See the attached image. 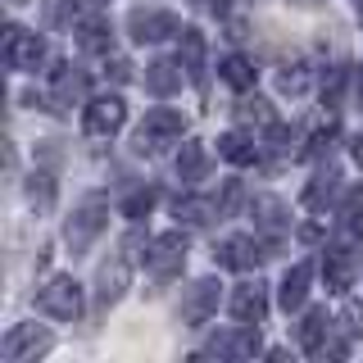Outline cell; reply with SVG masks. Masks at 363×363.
I'll list each match as a JSON object with an SVG mask.
<instances>
[{"instance_id": "cell-1", "label": "cell", "mask_w": 363, "mask_h": 363, "mask_svg": "<svg viewBox=\"0 0 363 363\" xmlns=\"http://www.w3.org/2000/svg\"><path fill=\"white\" fill-rule=\"evenodd\" d=\"M186 232H159L150 236V250H145V268H150L155 281H173L186 268Z\"/></svg>"}, {"instance_id": "cell-2", "label": "cell", "mask_w": 363, "mask_h": 363, "mask_svg": "<svg viewBox=\"0 0 363 363\" xmlns=\"http://www.w3.org/2000/svg\"><path fill=\"white\" fill-rule=\"evenodd\" d=\"M182 132H186V118H182L177 109H150L145 123L136 128V150L155 155V150H164V145L182 141Z\"/></svg>"}, {"instance_id": "cell-3", "label": "cell", "mask_w": 363, "mask_h": 363, "mask_svg": "<svg viewBox=\"0 0 363 363\" xmlns=\"http://www.w3.org/2000/svg\"><path fill=\"white\" fill-rule=\"evenodd\" d=\"M37 309L60 318V323H77V318H82V286H77L73 277H50L37 291Z\"/></svg>"}, {"instance_id": "cell-4", "label": "cell", "mask_w": 363, "mask_h": 363, "mask_svg": "<svg viewBox=\"0 0 363 363\" xmlns=\"http://www.w3.org/2000/svg\"><path fill=\"white\" fill-rule=\"evenodd\" d=\"M363 268V245L359 241H345V245H332L323 255V277H327V291L332 295H345L354 286V272Z\"/></svg>"}, {"instance_id": "cell-5", "label": "cell", "mask_w": 363, "mask_h": 363, "mask_svg": "<svg viewBox=\"0 0 363 363\" xmlns=\"http://www.w3.org/2000/svg\"><path fill=\"white\" fill-rule=\"evenodd\" d=\"M268 250H277V241L264 245V241H255V236H227V241L213 245V264L236 268V272H250V268H259L268 259Z\"/></svg>"}, {"instance_id": "cell-6", "label": "cell", "mask_w": 363, "mask_h": 363, "mask_svg": "<svg viewBox=\"0 0 363 363\" xmlns=\"http://www.w3.org/2000/svg\"><path fill=\"white\" fill-rule=\"evenodd\" d=\"M105 218H109V209H105V200H86L82 209H73V218H68L64 227V241L73 255H82V250L96 241L100 232H105Z\"/></svg>"}, {"instance_id": "cell-7", "label": "cell", "mask_w": 363, "mask_h": 363, "mask_svg": "<svg viewBox=\"0 0 363 363\" xmlns=\"http://www.w3.org/2000/svg\"><path fill=\"white\" fill-rule=\"evenodd\" d=\"M41 55H45V41L37 37V32L9 23V28H5V64L14 68V73H28V68L41 64Z\"/></svg>"}, {"instance_id": "cell-8", "label": "cell", "mask_w": 363, "mask_h": 363, "mask_svg": "<svg viewBox=\"0 0 363 363\" xmlns=\"http://www.w3.org/2000/svg\"><path fill=\"white\" fill-rule=\"evenodd\" d=\"M132 268L136 264L123 255V250L109 259V264H100V272H96V300H100V309H109V304L123 300V291L132 286Z\"/></svg>"}, {"instance_id": "cell-9", "label": "cell", "mask_w": 363, "mask_h": 363, "mask_svg": "<svg viewBox=\"0 0 363 363\" xmlns=\"http://www.w3.org/2000/svg\"><path fill=\"white\" fill-rule=\"evenodd\" d=\"M128 32H132V41L155 45V41H164V37H177L182 23L168 14V9H132V14H128Z\"/></svg>"}, {"instance_id": "cell-10", "label": "cell", "mask_w": 363, "mask_h": 363, "mask_svg": "<svg viewBox=\"0 0 363 363\" xmlns=\"http://www.w3.org/2000/svg\"><path fill=\"white\" fill-rule=\"evenodd\" d=\"M50 345H55L50 332H41V327L23 323V327H9L5 345H0V359H5V363H23V359H37V354H45Z\"/></svg>"}, {"instance_id": "cell-11", "label": "cell", "mask_w": 363, "mask_h": 363, "mask_svg": "<svg viewBox=\"0 0 363 363\" xmlns=\"http://www.w3.org/2000/svg\"><path fill=\"white\" fill-rule=\"evenodd\" d=\"M218 295H223L218 277H200L196 286L186 291V300H182V323H186V327H204L209 313L218 309Z\"/></svg>"}, {"instance_id": "cell-12", "label": "cell", "mask_w": 363, "mask_h": 363, "mask_svg": "<svg viewBox=\"0 0 363 363\" xmlns=\"http://www.w3.org/2000/svg\"><path fill=\"white\" fill-rule=\"evenodd\" d=\"M128 123V105H123L118 96H100V100H91L86 105V113H82V128L91 132V136H113Z\"/></svg>"}, {"instance_id": "cell-13", "label": "cell", "mask_w": 363, "mask_h": 363, "mask_svg": "<svg viewBox=\"0 0 363 363\" xmlns=\"http://www.w3.org/2000/svg\"><path fill=\"white\" fill-rule=\"evenodd\" d=\"M259 350H264V345H259V323H241L236 332L213 336L204 354H218V359H250V354H259Z\"/></svg>"}, {"instance_id": "cell-14", "label": "cell", "mask_w": 363, "mask_h": 363, "mask_svg": "<svg viewBox=\"0 0 363 363\" xmlns=\"http://www.w3.org/2000/svg\"><path fill=\"white\" fill-rule=\"evenodd\" d=\"M227 304H232L236 323H264V318H268V286H264V281H241Z\"/></svg>"}, {"instance_id": "cell-15", "label": "cell", "mask_w": 363, "mask_h": 363, "mask_svg": "<svg viewBox=\"0 0 363 363\" xmlns=\"http://www.w3.org/2000/svg\"><path fill=\"white\" fill-rule=\"evenodd\" d=\"M73 32H77V41H82V50H91V55H113V28H109L105 14L77 18Z\"/></svg>"}, {"instance_id": "cell-16", "label": "cell", "mask_w": 363, "mask_h": 363, "mask_svg": "<svg viewBox=\"0 0 363 363\" xmlns=\"http://www.w3.org/2000/svg\"><path fill=\"white\" fill-rule=\"evenodd\" d=\"M250 213H255V227L268 232L272 241L291 227V213H286V204H281L277 196H255V200H250Z\"/></svg>"}, {"instance_id": "cell-17", "label": "cell", "mask_w": 363, "mask_h": 363, "mask_svg": "<svg viewBox=\"0 0 363 363\" xmlns=\"http://www.w3.org/2000/svg\"><path fill=\"white\" fill-rule=\"evenodd\" d=\"M177 64L186 68L191 82H204V37L196 28H182L177 32Z\"/></svg>"}, {"instance_id": "cell-18", "label": "cell", "mask_w": 363, "mask_h": 363, "mask_svg": "<svg viewBox=\"0 0 363 363\" xmlns=\"http://www.w3.org/2000/svg\"><path fill=\"white\" fill-rule=\"evenodd\" d=\"M309 281H313V264H295L286 277H281V291H277V304L281 309H300L304 300H309Z\"/></svg>"}, {"instance_id": "cell-19", "label": "cell", "mask_w": 363, "mask_h": 363, "mask_svg": "<svg viewBox=\"0 0 363 363\" xmlns=\"http://www.w3.org/2000/svg\"><path fill=\"white\" fill-rule=\"evenodd\" d=\"M336 196H340V173L336 168H323L309 186H304V204H309L313 213H323V209H332L336 204Z\"/></svg>"}, {"instance_id": "cell-20", "label": "cell", "mask_w": 363, "mask_h": 363, "mask_svg": "<svg viewBox=\"0 0 363 363\" xmlns=\"http://www.w3.org/2000/svg\"><path fill=\"white\" fill-rule=\"evenodd\" d=\"M182 82H186V68L182 64L159 60V64L145 68V91H150V96H173V91H182Z\"/></svg>"}, {"instance_id": "cell-21", "label": "cell", "mask_w": 363, "mask_h": 363, "mask_svg": "<svg viewBox=\"0 0 363 363\" xmlns=\"http://www.w3.org/2000/svg\"><path fill=\"white\" fill-rule=\"evenodd\" d=\"M327 332H332V318H327V309H309L304 313V323H300V345H304V354H323V345H327Z\"/></svg>"}, {"instance_id": "cell-22", "label": "cell", "mask_w": 363, "mask_h": 363, "mask_svg": "<svg viewBox=\"0 0 363 363\" xmlns=\"http://www.w3.org/2000/svg\"><path fill=\"white\" fill-rule=\"evenodd\" d=\"M204 173H209V155H204V145L186 141L177 150V177L186 182V186H196V182H204Z\"/></svg>"}, {"instance_id": "cell-23", "label": "cell", "mask_w": 363, "mask_h": 363, "mask_svg": "<svg viewBox=\"0 0 363 363\" xmlns=\"http://www.w3.org/2000/svg\"><path fill=\"white\" fill-rule=\"evenodd\" d=\"M218 155L245 168V164H255V159H259V145H255V136H245V132H223L218 136Z\"/></svg>"}, {"instance_id": "cell-24", "label": "cell", "mask_w": 363, "mask_h": 363, "mask_svg": "<svg viewBox=\"0 0 363 363\" xmlns=\"http://www.w3.org/2000/svg\"><path fill=\"white\" fill-rule=\"evenodd\" d=\"M268 136H264V145H268V150L272 155H277V159H295V155H300V141H304V136H300V128H286V123H272V128H264Z\"/></svg>"}, {"instance_id": "cell-25", "label": "cell", "mask_w": 363, "mask_h": 363, "mask_svg": "<svg viewBox=\"0 0 363 363\" xmlns=\"http://www.w3.org/2000/svg\"><path fill=\"white\" fill-rule=\"evenodd\" d=\"M218 73H223V82H227V86H236V91H255V64H250L245 55H227V60L218 64Z\"/></svg>"}, {"instance_id": "cell-26", "label": "cell", "mask_w": 363, "mask_h": 363, "mask_svg": "<svg viewBox=\"0 0 363 363\" xmlns=\"http://www.w3.org/2000/svg\"><path fill=\"white\" fill-rule=\"evenodd\" d=\"M173 213L182 223H191V227H204V223H213L218 218V209H213V200H200V196H182L173 204Z\"/></svg>"}, {"instance_id": "cell-27", "label": "cell", "mask_w": 363, "mask_h": 363, "mask_svg": "<svg viewBox=\"0 0 363 363\" xmlns=\"http://www.w3.org/2000/svg\"><path fill=\"white\" fill-rule=\"evenodd\" d=\"M277 91L281 96H304L309 91V64L304 60H291V64H281V73H277Z\"/></svg>"}, {"instance_id": "cell-28", "label": "cell", "mask_w": 363, "mask_h": 363, "mask_svg": "<svg viewBox=\"0 0 363 363\" xmlns=\"http://www.w3.org/2000/svg\"><path fill=\"white\" fill-rule=\"evenodd\" d=\"M236 113H241V123H255V128H272V105L268 100H259V96H245L241 105H236Z\"/></svg>"}, {"instance_id": "cell-29", "label": "cell", "mask_w": 363, "mask_h": 363, "mask_svg": "<svg viewBox=\"0 0 363 363\" xmlns=\"http://www.w3.org/2000/svg\"><path fill=\"white\" fill-rule=\"evenodd\" d=\"M77 5H82V0H41V9H45V28H64V23H77Z\"/></svg>"}, {"instance_id": "cell-30", "label": "cell", "mask_w": 363, "mask_h": 363, "mask_svg": "<svg viewBox=\"0 0 363 363\" xmlns=\"http://www.w3.org/2000/svg\"><path fill=\"white\" fill-rule=\"evenodd\" d=\"M28 200L37 204V209H50L55 204V177L50 173H32L28 177Z\"/></svg>"}, {"instance_id": "cell-31", "label": "cell", "mask_w": 363, "mask_h": 363, "mask_svg": "<svg viewBox=\"0 0 363 363\" xmlns=\"http://www.w3.org/2000/svg\"><path fill=\"white\" fill-rule=\"evenodd\" d=\"M345 77L350 73H340V68H327V77H323V109H340V96H345Z\"/></svg>"}, {"instance_id": "cell-32", "label": "cell", "mask_w": 363, "mask_h": 363, "mask_svg": "<svg viewBox=\"0 0 363 363\" xmlns=\"http://www.w3.org/2000/svg\"><path fill=\"white\" fill-rule=\"evenodd\" d=\"M236 204H241V182H236V177H227V182H223V191L213 196V209H218V218H232V213H236Z\"/></svg>"}, {"instance_id": "cell-33", "label": "cell", "mask_w": 363, "mask_h": 363, "mask_svg": "<svg viewBox=\"0 0 363 363\" xmlns=\"http://www.w3.org/2000/svg\"><path fill=\"white\" fill-rule=\"evenodd\" d=\"M155 200H159V191H155V186H145V191H132V196L123 200V213H128V218H145V213L155 209Z\"/></svg>"}, {"instance_id": "cell-34", "label": "cell", "mask_w": 363, "mask_h": 363, "mask_svg": "<svg viewBox=\"0 0 363 363\" xmlns=\"http://www.w3.org/2000/svg\"><path fill=\"white\" fill-rule=\"evenodd\" d=\"M340 218H345V227H359V218H363V182H354V186L345 191V200H340Z\"/></svg>"}, {"instance_id": "cell-35", "label": "cell", "mask_w": 363, "mask_h": 363, "mask_svg": "<svg viewBox=\"0 0 363 363\" xmlns=\"http://www.w3.org/2000/svg\"><path fill=\"white\" fill-rule=\"evenodd\" d=\"M340 332L345 336H363V300H345V309H340Z\"/></svg>"}, {"instance_id": "cell-36", "label": "cell", "mask_w": 363, "mask_h": 363, "mask_svg": "<svg viewBox=\"0 0 363 363\" xmlns=\"http://www.w3.org/2000/svg\"><path fill=\"white\" fill-rule=\"evenodd\" d=\"M191 5H196L200 14H209V18H223L227 9H232V0H191Z\"/></svg>"}, {"instance_id": "cell-37", "label": "cell", "mask_w": 363, "mask_h": 363, "mask_svg": "<svg viewBox=\"0 0 363 363\" xmlns=\"http://www.w3.org/2000/svg\"><path fill=\"white\" fill-rule=\"evenodd\" d=\"M350 150H354V164L363 168V136H354V141H350Z\"/></svg>"}, {"instance_id": "cell-38", "label": "cell", "mask_w": 363, "mask_h": 363, "mask_svg": "<svg viewBox=\"0 0 363 363\" xmlns=\"http://www.w3.org/2000/svg\"><path fill=\"white\" fill-rule=\"evenodd\" d=\"M354 91H359V100H363V64L354 68Z\"/></svg>"}, {"instance_id": "cell-39", "label": "cell", "mask_w": 363, "mask_h": 363, "mask_svg": "<svg viewBox=\"0 0 363 363\" xmlns=\"http://www.w3.org/2000/svg\"><path fill=\"white\" fill-rule=\"evenodd\" d=\"M291 5H304V9H313V5H323V0H291Z\"/></svg>"}, {"instance_id": "cell-40", "label": "cell", "mask_w": 363, "mask_h": 363, "mask_svg": "<svg viewBox=\"0 0 363 363\" xmlns=\"http://www.w3.org/2000/svg\"><path fill=\"white\" fill-rule=\"evenodd\" d=\"M82 5H91V9H100V5H105V0H82Z\"/></svg>"}, {"instance_id": "cell-41", "label": "cell", "mask_w": 363, "mask_h": 363, "mask_svg": "<svg viewBox=\"0 0 363 363\" xmlns=\"http://www.w3.org/2000/svg\"><path fill=\"white\" fill-rule=\"evenodd\" d=\"M9 5H28V0H9Z\"/></svg>"}, {"instance_id": "cell-42", "label": "cell", "mask_w": 363, "mask_h": 363, "mask_svg": "<svg viewBox=\"0 0 363 363\" xmlns=\"http://www.w3.org/2000/svg\"><path fill=\"white\" fill-rule=\"evenodd\" d=\"M359 23H363V9H359Z\"/></svg>"}, {"instance_id": "cell-43", "label": "cell", "mask_w": 363, "mask_h": 363, "mask_svg": "<svg viewBox=\"0 0 363 363\" xmlns=\"http://www.w3.org/2000/svg\"><path fill=\"white\" fill-rule=\"evenodd\" d=\"M359 5H363V0H359Z\"/></svg>"}]
</instances>
